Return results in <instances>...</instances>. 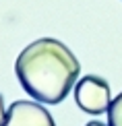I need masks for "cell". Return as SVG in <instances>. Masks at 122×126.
I'll return each mask as SVG.
<instances>
[{"instance_id": "cell-5", "label": "cell", "mask_w": 122, "mask_h": 126, "mask_svg": "<svg viewBox=\"0 0 122 126\" xmlns=\"http://www.w3.org/2000/svg\"><path fill=\"white\" fill-rule=\"evenodd\" d=\"M4 120H6V110H4V99L0 95V126H4Z\"/></svg>"}, {"instance_id": "cell-2", "label": "cell", "mask_w": 122, "mask_h": 126, "mask_svg": "<svg viewBox=\"0 0 122 126\" xmlns=\"http://www.w3.org/2000/svg\"><path fill=\"white\" fill-rule=\"evenodd\" d=\"M75 101L85 114H91V116L108 112L112 103V91L108 81L95 75L83 77L75 87Z\"/></svg>"}, {"instance_id": "cell-6", "label": "cell", "mask_w": 122, "mask_h": 126, "mask_svg": "<svg viewBox=\"0 0 122 126\" xmlns=\"http://www.w3.org/2000/svg\"><path fill=\"white\" fill-rule=\"evenodd\" d=\"M87 126H105V124H102V122H89Z\"/></svg>"}, {"instance_id": "cell-1", "label": "cell", "mask_w": 122, "mask_h": 126, "mask_svg": "<svg viewBox=\"0 0 122 126\" xmlns=\"http://www.w3.org/2000/svg\"><path fill=\"white\" fill-rule=\"evenodd\" d=\"M21 87L39 103H60L75 87L81 64L62 41L54 37L35 39L15 60Z\"/></svg>"}, {"instance_id": "cell-4", "label": "cell", "mask_w": 122, "mask_h": 126, "mask_svg": "<svg viewBox=\"0 0 122 126\" xmlns=\"http://www.w3.org/2000/svg\"><path fill=\"white\" fill-rule=\"evenodd\" d=\"M108 122H110V126H122V93L116 99H112V103H110Z\"/></svg>"}, {"instance_id": "cell-3", "label": "cell", "mask_w": 122, "mask_h": 126, "mask_svg": "<svg viewBox=\"0 0 122 126\" xmlns=\"http://www.w3.org/2000/svg\"><path fill=\"white\" fill-rule=\"evenodd\" d=\"M4 126H56V122L41 103L19 99L6 110Z\"/></svg>"}]
</instances>
